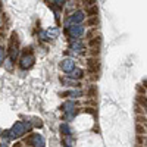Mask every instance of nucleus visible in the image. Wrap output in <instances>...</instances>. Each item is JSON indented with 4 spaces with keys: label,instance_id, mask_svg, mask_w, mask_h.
<instances>
[{
    "label": "nucleus",
    "instance_id": "nucleus-1",
    "mask_svg": "<svg viewBox=\"0 0 147 147\" xmlns=\"http://www.w3.org/2000/svg\"><path fill=\"white\" fill-rule=\"evenodd\" d=\"M87 71L90 74H99L100 71V62L97 57H90L88 62H87Z\"/></svg>",
    "mask_w": 147,
    "mask_h": 147
},
{
    "label": "nucleus",
    "instance_id": "nucleus-2",
    "mask_svg": "<svg viewBox=\"0 0 147 147\" xmlns=\"http://www.w3.org/2000/svg\"><path fill=\"white\" fill-rule=\"evenodd\" d=\"M100 44H102V38H100V35H97V37H94V38L88 40V46H90L91 49H99V47H100Z\"/></svg>",
    "mask_w": 147,
    "mask_h": 147
},
{
    "label": "nucleus",
    "instance_id": "nucleus-3",
    "mask_svg": "<svg viewBox=\"0 0 147 147\" xmlns=\"http://www.w3.org/2000/svg\"><path fill=\"white\" fill-rule=\"evenodd\" d=\"M136 105H138L140 107L146 109V106H147V102H146V96H138V94H137V97H136Z\"/></svg>",
    "mask_w": 147,
    "mask_h": 147
},
{
    "label": "nucleus",
    "instance_id": "nucleus-4",
    "mask_svg": "<svg viewBox=\"0 0 147 147\" xmlns=\"http://www.w3.org/2000/svg\"><path fill=\"white\" fill-rule=\"evenodd\" d=\"M97 13H99V7H97V5H94V6H91V7L87 9L88 18H94V16H97Z\"/></svg>",
    "mask_w": 147,
    "mask_h": 147
},
{
    "label": "nucleus",
    "instance_id": "nucleus-5",
    "mask_svg": "<svg viewBox=\"0 0 147 147\" xmlns=\"http://www.w3.org/2000/svg\"><path fill=\"white\" fill-rule=\"evenodd\" d=\"M85 24H87L88 27H93V25L97 27V25H99V18H97V16H94V18H88Z\"/></svg>",
    "mask_w": 147,
    "mask_h": 147
},
{
    "label": "nucleus",
    "instance_id": "nucleus-6",
    "mask_svg": "<svg viewBox=\"0 0 147 147\" xmlns=\"http://www.w3.org/2000/svg\"><path fill=\"white\" fill-rule=\"evenodd\" d=\"M136 121H137V124L138 125H143V127H146V115H137L136 116Z\"/></svg>",
    "mask_w": 147,
    "mask_h": 147
},
{
    "label": "nucleus",
    "instance_id": "nucleus-7",
    "mask_svg": "<svg viewBox=\"0 0 147 147\" xmlns=\"http://www.w3.org/2000/svg\"><path fill=\"white\" fill-rule=\"evenodd\" d=\"M136 132H137V136H146V127L143 125H136Z\"/></svg>",
    "mask_w": 147,
    "mask_h": 147
},
{
    "label": "nucleus",
    "instance_id": "nucleus-8",
    "mask_svg": "<svg viewBox=\"0 0 147 147\" xmlns=\"http://www.w3.org/2000/svg\"><path fill=\"white\" fill-rule=\"evenodd\" d=\"M97 35H99V31H97V28H93V30H90L87 32V38L91 40V38H94V37H97Z\"/></svg>",
    "mask_w": 147,
    "mask_h": 147
},
{
    "label": "nucleus",
    "instance_id": "nucleus-9",
    "mask_svg": "<svg viewBox=\"0 0 147 147\" xmlns=\"http://www.w3.org/2000/svg\"><path fill=\"white\" fill-rule=\"evenodd\" d=\"M87 96L88 97H97V88L94 87V85H91V87L87 90Z\"/></svg>",
    "mask_w": 147,
    "mask_h": 147
},
{
    "label": "nucleus",
    "instance_id": "nucleus-10",
    "mask_svg": "<svg viewBox=\"0 0 147 147\" xmlns=\"http://www.w3.org/2000/svg\"><path fill=\"white\" fill-rule=\"evenodd\" d=\"M146 136H137V146H146Z\"/></svg>",
    "mask_w": 147,
    "mask_h": 147
},
{
    "label": "nucleus",
    "instance_id": "nucleus-11",
    "mask_svg": "<svg viewBox=\"0 0 147 147\" xmlns=\"http://www.w3.org/2000/svg\"><path fill=\"white\" fill-rule=\"evenodd\" d=\"M137 91L138 96H146V87H143V85H137Z\"/></svg>",
    "mask_w": 147,
    "mask_h": 147
},
{
    "label": "nucleus",
    "instance_id": "nucleus-12",
    "mask_svg": "<svg viewBox=\"0 0 147 147\" xmlns=\"http://www.w3.org/2000/svg\"><path fill=\"white\" fill-rule=\"evenodd\" d=\"M136 112H137V115H146V109H143L138 105H136Z\"/></svg>",
    "mask_w": 147,
    "mask_h": 147
},
{
    "label": "nucleus",
    "instance_id": "nucleus-13",
    "mask_svg": "<svg viewBox=\"0 0 147 147\" xmlns=\"http://www.w3.org/2000/svg\"><path fill=\"white\" fill-rule=\"evenodd\" d=\"M99 53H100L99 49H91V55H93L94 57H99Z\"/></svg>",
    "mask_w": 147,
    "mask_h": 147
},
{
    "label": "nucleus",
    "instance_id": "nucleus-14",
    "mask_svg": "<svg viewBox=\"0 0 147 147\" xmlns=\"http://www.w3.org/2000/svg\"><path fill=\"white\" fill-rule=\"evenodd\" d=\"M0 12H2V3H0Z\"/></svg>",
    "mask_w": 147,
    "mask_h": 147
},
{
    "label": "nucleus",
    "instance_id": "nucleus-15",
    "mask_svg": "<svg viewBox=\"0 0 147 147\" xmlns=\"http://www.w3.org/2000/svg\"><path fill=\"white\" fill-rule=\"evenodd\" d=\"M137 147H146V146H137Z\"/></svg>",
    "mask_w": 147,
    "mask_h": 147
}]
</instances>
